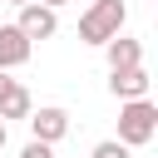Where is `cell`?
Listing matches in <instances>:
<instances>
[{
  "label": "cell",
  "mask_w": 158,
  "mask_h": 158,
  "mask_svg": "<svg viewBox=\"0 0 158 158\" xmlns=\"http://www.w3.org/2000/svg\"><path fill=\"white\" fill-rule=\"evenodd\" d=\"M20 158H54V143H40V138H30V143L20 148Z\"/></svg>",
  "instance_id": "10"
},
{
  "label": "cell",
  "mask_w": 158,
  "mask_h": 158,
  "mask_svg": "<svg viewBox=\"0 0 158 158\" xmlns=\"http://www.w3.org/2000/svg\"><path fill=\"white\" fill-rule=\"evenodd\" d=\"M89 158H133V148L128 143H118V138H104V143H94V153Z\"/></svg>",
  "instance_id": "9"
},
{
  "label": "cell",
  "mask_w": 158,
  "mask_h": 158,
  "mask_svg": "<svg viewBox=\"0 0 158 158\" xmlns=\"http://www.w3.org/2000/svg\"><path fill=\"white\" fill-rule=\"evenodd\" d=\"M69 133V109H59V104H40V109H30V138H40V143H59Z\"/></svg>",
  "instance_id": "4"
},
{
  "label": "cell",
  "mask_w": 158,
  "mask_h": 158,
  "mask_svg": "<svg viewBox=\"0 0 158 158\" xmlns=\"http://www.w3.org/2000/svg\"><path fill=\"white\" fill-rule=\"evenodd\" d=\"M104 59H109V69H128V64H143V44L133 40V35H114V40H104Z\"/></svg>",
  "instance_id": "8"
},
{
  "label": "cell",
  "mask_w": 158,
  "mask_h": 158,
  "mask_svg": "<svg viewBox=\"0 0 158 158\" xmlns=\"http://www.w3.org/2000/svg\"><path fill=\"white\" fill-rule=\"evenodd\" d=\"M123 20H128L123 0H89V10L79 15V40L84 44H104V40H114L123 30Z\"/></svg>",
  "instance_id": "2"
},
{
  "label": "cell",
  "mask_w": 158,
  "mask_h": 158,
  "mask_svg": "<svg viewBox=\"0 0 158 158\" xmlns=\"http://www.w3.org/2000/svg\"><path fill=\"white\" fill-rule=\"evenodd\" d=\"M30 109H35L30 89H25L20 79H10V69H0V118H5V123H10V118H30Z\"/></svg>",
  "instance_id": "6"
},
{
  "label": "cell",
  "mask_w": 158,
  "mask_h": 158,
  "mask_svg": "<svg viewBox=\"0 0 158 158\" xmlns=\"http://www.w3.org/2000/svg\"><path fill=\"white\" fill-rule=\"evenodd\" d=\"M158 138V104L153 99H123L118 104V143L143 148Z\"/></svg>",
  "instance_id": "1"
},
{
  "label": "cell",
  "mask_w": 158,
  "mask_h": 158,
  "mask_svg": "<svg viewBox=\"0 0 158 158\" xmlns=\"http://www.w3.org/2000/svg\"><path fill=\"white\" fill-rule=\"evenodd\" d=\"M40 5H49V10H59V5H69V0H40Z\"/></svg>",
  "instance_id": "12"
},
{
  "label": "cell",
  "mask_w": 158,
  "mask_h": 158,
  "mask_svg": "<svg viewBox=\"0 0 158 158\" xmlns=\"http://www.w3.org/2000/svg\"><path fill=\"white\" fill-rule=\"evenodd\" d=\"M15 25H20L25 40H54V35H59V10H49V5H40V0H25Z\"/></svg>",
  "instance_id": "3"
},
{
  "label": "cell",
  "mask_w": 158,
  "mask_h": 158,
  "mask_svg": "<svg viewBox=\"0 0 158 158\" xmlns=\"http://www.w3.org/2000/svg\"><path fill=\"white\" fill-rule=\"evenodd\" d=\"M148 89H153V79H148V69L143 64H128V69H109V94L123 104V99H148Z\"/></svg>",
  "instance_id": "5"
},
{
  "label": "cell",
  "mask_w": 158,
  "mask_h": 158,
  "mask_svg": "<svg viewBox=\"0 0 158 158\" xmlns=\"http://www.w3.org/2000/svg\"><path fill=\"white\" fill-rule=\"evenodd\" d=\"M10 5H25V0H10Z\"/></svg>",
  "instance_id": "13"
},
{
  "label": "cell",
  "mask_w": 158,
  "mask_h": 158,
  "mask_svg": "<svg viewBox=\"0 0 158 158\" xmlns=\"http://www.w3.org/2000/svg\"><path fill=\"white\" fill-rule=\"evenodd\" d=\"M30 54H35V40H25L20 25H0V69H20L30 64Z\"/></svg>",
  "instance_id": "7"
},
{
  "label": "cell",
  "mask_w": 158,
  "mask_h": 158,
  "mask_svg": "<svg viewBox=\"0 0 158 158\" xmlns=\"http://www.w3.org/2000/svg\"><path fill=\"white\" fill-rule=\"evenodd\" d=\"M5 143H10V123L0 118V153H5Z\"/></svg>",
  "instance_id": "11"
}]
</instances>
